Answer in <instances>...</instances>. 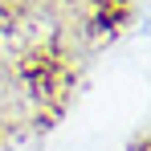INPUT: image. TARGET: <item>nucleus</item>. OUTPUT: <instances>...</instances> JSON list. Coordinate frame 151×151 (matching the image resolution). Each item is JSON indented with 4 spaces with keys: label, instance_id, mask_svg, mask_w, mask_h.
I'll return each mask as SVG.
<instances>
[]
</instances>
